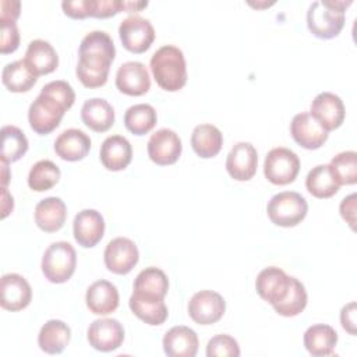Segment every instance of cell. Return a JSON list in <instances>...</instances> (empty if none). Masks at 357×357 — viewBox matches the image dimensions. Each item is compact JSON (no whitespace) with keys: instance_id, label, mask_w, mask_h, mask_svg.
<instances>
[{"instance_id":"1","label":"cell","mask_w":357,"mask_h":357,"mask_svg":"<svg viewBox=\"0 0 357 357\" xmlns=\"http://www.w3.org/2000/svg\"><path fill=\"white\" fill-rule=\"evenodd\" d=\"M77 77L86 88H99L106 84L110 64L114 60L116 49L113 39L105 31L86 33L78 49Z\"/></svg>"},{"instance_id":"2","label":"cell","mask_w":357,"mask_h":357,"mask_svg":"<svg viewBox=\"0 0 357 357\" xmlns=\"http://www.w3.org/2000/svg\"><path fill=\"white\" fill-rule=\"evenodd\" d=\"M149 67L156 84L169 92L181 89L187 82V64L181 49L173 45L159 47L151 57Z\"/></svg>"},{"instance_id":"3","label":"cell","mask_w":357,"mask_h":357,"mask_svg":"<svg viewBox=\"0 0 357 357\" xmlns=\"http://www.w3.org/2000/svg\"><path fill=\"white\" fill-rule=\"evenodd\" d=\"M351 0H319L310 4L307 26L312 35L321 39H332L340 33L344 25V10Z\"/></svg>"},{"instance_id":"4","label":"cell","mask_w":357,"mask_h":357,"mask_svg":"<svg viewBox=\"0 0 357 357\" xmlns=\"http://www.w3.org/2000/svg\"><path fill=\"white\" fill-rule=\"evenodd\" d=\"M77 265V254L74 247L67 241L52 243L42 257V272L52 283L67 282Z\"/></svg>"},{"instance_id":"5","label":"cell","mask_w":357,"mask_h":357,"mask_svg":"<svg viewBox=\"0 0 357 357\" xmlns=\"http://www.w3.org/2000/svg\"><path fill=\"white\" fill-rule=\"evenodd\" d=\"M266 212L271 222L276 226L293 227L305 218L308 204L305 198L296 191H282L269 199Z\"/></svg>"},{"instance_id":"6","label":"cell","mask_w":357,"mask_h":357,"mask_svg":"<svg viewBox=\"0 0 357 357\" xmlns=\"http://www.w3.org/2000/svg\"><path fill=\"white\" fill-rule=\"evenodd\" d=\"M66 112V106L54 98L40 92L28 109V121L36 134L47 135L60 126Z\"/></svg>"},{"instance_id":"7","label":"cell","mask_w":357,"mask_h":357,"mask_svg":"<svg viewBox=\"0 0 357 357\" xmlns=\"http://www.w3.org/2000/svg\"><path fill=\"white\" fill-rule=\"evenodd\" d=\"M300 172L298 156L283 146L271 149L264 160V174L272 184L284 185L293 183Z\"/></svg>"},{"instance_id":"8","label":"cell","mask_w":357,"mask_h":357,"mask_svg":"<svg viewBox=\"0 0 357 357\" xmlns=\"http://www.w3.org/2000/svg\"><path fill=\"white\" fill-rule=\"evenodd\" d=\"M123 46L132 53H144L155 40V29L148 18L132 14L126 17L119 26Z\"/></svg>"},{"instance_id":"9","label":"cell","mask_w":357,"mask_h":357,"mask_svg":"<svg viewBox=\"0 0 357 357\" xmlns=\"http://www.w3.org/2000/svg\"><path fill=\"white\" fill-rule=\"evenodd\" d=\"M226 310L225 298L213 290L197 291L188 301V315L198 325L218 322Z\"/></svg>"},{"instance_id":"10","label":"cell","mask_w":357,"mask_h":357,"mask_svg":"<svg viewBox=\"0 0 357 357\" xmlns=\"http://www.w3.org/2000/svg\"><path fill=\"white\" fill-rule=\"evenodd\" d=\"M291 280L293 276L286 275V272L280 268L268 266L258 273L255 280V289L262 300L268 301L272 307H275L287 296Z\"/></svg>"},{"instance_id":"11","label":"cell","mask_w":357,"mask_h":357,"mask_svg":"<svg viewBox=\"0 0 357 357\" xmlns=\"http://www.w3.org/2000/svg\"><path fill=\"white\" fill-rule=\"evenodd\" d=\"M138 258L139 252L135 243L127 237L110 240L103 252L106 268L117 275L128 273L137 265Z\"/></svg>"},{"instance_id":"12","label":"cell","mask_w":357,"mask_h":357,"mask_svg":"<svg viewBox=\"0 0 357 357\" xmlns=\"http://www.w3.org/2000/svg\"><path fill=\"white\" fill-rule=\"evenodd\" d=\"M89 344L98 351H113L124 340V328L114 318L95 319L86 331Z\"/></svg>"},{"instance_id":"13","label":"cell","mask_w":357,"mask_h":357,"mask_svg":"<svg viewBox=\"0 0 357 357\" xmlns=\"http://www.w3.org/2000/svg\"><path fill=\"white\" fill-rule=\"evenodd\" d=\"M146 149L151 160L156 165H173L181 155V139L176 131L160 128L151 135Z\"/></svg>"},{"instance_id":"14","label":"cell","mask_w":357,"mask_h":357,"mask_svg":"<svg viewBox=\"0 0 357 357\" xmlns=\"http://www.w3.org/2000/svg\"><path fill=\"white\" fill-rule=\"evenodd\" d=\"M310 114L326 130H336L342 126L346 110L340 96L332 92L318 93L310 107Z\"/></svg>"},{"instance_id":"15","label":"cell","mask_w":357,"mask_h":357,"mask_svg":"<svg viewBox=\"0 0 357 357\" xmlns=\"http://www.w3.org/2000/svg\"><path fill=\"white\" fill-rule=\"evenodd\" d=\"M293 139L305 149H318L328 139V131L308 113H297L290 123Z\"/></svg>"},{"instance_id":"16","label":"cell","mask_w":357,"mask_h":357,"mask_svg":"<svg viewBox=\"0 0 357 357\" xmlns=\"http://www.w3.org/2000/svg\"><path fill=\"white\" fill-rule=\"evenodd\" d=\"M0 305L7 311H20L29 305L32 289L26 279L18 273H6L0 280Z\"/></svg>"},{"instance_id":"17","label":"cell","mask_w":357,"mask_h":357,"mask_svg":"<svg viewBox=\"0 0 357 357\" xmlns=\"http://www.w3.org/2000/svg\"><path fill=\"white\" fill-rule=\"evenodd\" d=\"M258 166V153L252 144L237 142L226 158V170L237 181L254 177Z\"/></svg>"},{"instance_id":"18","label":"cell","mask_w":357,"mask_h":357,"mask_svg":"<svg viewBox=\"0 0 357 357\" xmlns=\"http://www.w3.org/2000/svg\"><path fill=\"white\" fill-rule=\"evenodd\" d=\"M73 233L75 241L81 247H95L103 237L105 219L100 212L95 209H82L74 218Z\"/></svg>"},{"instance_id":"19","label":"cell","mask_w":357,"mask_h":357,"mask_svg":"<svg viewBox=\"0 0 357 357\" xmlns=\"http://www.w3.org/2000/svg\"><path fill=\"white\" fill-rule=\"evenodd\" d=\"M116 86L130 96H141L151 88L149 73L141 61H126L116 73Z\"/></svg>"},{"instance_id":"20","label":"cell","mask_w":357,"mask_h":357,"mask_svg":"<svg viewBox=\"0 0 357 357\" xmlns=\"http://www.w3.org/2000/svg\"><path fill=\"white\" fill-rule=\"evenodd\" d=\"M85 301L92 314L107 315L119 307V290L112 282L100 279L86 289Z\"/></svg>"},{"instance_id":"21","label":"cell","mask_w":357,"mask_h":357,"mask_svg":"<svg viewBox=\"0 0 357 357\" xmlns=\"http://www.w3.org/2000/svg\"><path fill=\"white\" fill-rule=\"evenodd\" d=\"M100 162L112 172L126 169L132 158V148L130 141L123 135H110L100 145Z\"/></svg>"},{"instance_id":"22","label":"cell","mask_w":357,"mask_h":357,"mask_svg":"<svg viewBox=\"0 0 357 357\" xmlns=\"http://www.w3.org/2000/svg\"><path fill=\"white\" fill-rule=\"evenodd\" d=\"M91 149V138L82 130H64L54 141V152L63 160L75 162L84 159Z\"/></svg>"},{"instance_id":"23","label":"cell","mask_w":357,"mask_h":357,"mask_svg":"<svg viewBox=\"0 0 357 357\" xmlns=\"http://www.w3.org/2000/svg\"><path fill=\"white\" fill-rule=\"evenodd\" d=\"M167 290L169 280L166 273L156 266H148L137 275L132 294L149 300H163Z\"/></svg>"},{"instance_id":"24","label":"cell","mask_w":357,"mask_h":357,"mask_svg":"<svg viewBox=\"0 0 357 357\" xmlns=\"http://www.w3.org/2000/svg\"><path fill=\"white\" fill-rule=\"evenodd\" d=\"M163 350L170 357H194L198 351V336L188 326H173L163 336Z\"/></svg>"},{"instance_id":"25","label":"cell","mask_w":357,"mask_h":357,"mask_svg":"<svg viewBox=\"0 0 357 357\" xmlns=\"http://www.w3.org/2000/svg\"><path fill=\"white\" fill-rule=\"evenodd\" d=\"M24 60L38 77L53 73L59 66V56L54 47L43 39H33L28 43Z\"/></svg>"},{"instance_id":"26","label":"cell","mask_w":357,"mask_h":357,"mask_svg":"<svg viewBox=\"0 0 357 357\" xmlns=\"http://www.w3.org/2000/svg\"><path fill=\"white\" fill-rule=\"evenodd\" d=\"M67 218V206L59 197H47L35 206V223L46 233L57 231Z\"/></svg>"},{"instance_id":"27","label":"cell","mask_w":357,"mask_h":357,"mask_svg":"<svg viewBox=\"0 0 357 357\" xmlns=\"http://www.w3.org/2000/svg\"><path fill=\"white\" fill-rule=\"evenodd\" d=\"M81 119L91 130L103 132L114 124V109L106 99L91 98L81 107Z\"/></svg>"},{"instance_id":"28","label":"cell","mask_w":357,"mask_h":357,"mask_svg":"<svg viewBox=\"0 0 357 357\" xmlns=\"http://www.w3.org/2000/svg\"><path fill=\"white\" fill-rule=\"evenodd\" d=\"M303 342L307 351L311 356L325 357V356L333 354L337 343V333L331 325L315 324V325H311L304 332Z\"/></svg>"},{"instance_id":"29","label":"cell","mask_w":357,"mask_h":357,"mask_svg":"<svg viewBox=\"0 0 357 357\" xmlns=\"http://www.w3.org/2000/svg\"><path fill=\"white\" fill-rule=\"evenodd\" d=\"M71 339L70 326L60 319L47 321L39 331L38 344L47 354H60Z\"/></svg>"},{"instance_id":"30","label":"cell","mask_w":357,"mask_h":357,"mask_svg":"<svg viewBox=\"0 0 357 357\" xmlns=\"http://www.w3.org/2000/svg\"><path fill=\"white\" fill-rule=\"evenodd\" d=\"M223 144V135L220 130L213 124H198L191 134V146L194 152L204 158L216 156Z\"/></svg>"},{"instance_id":"31","label":"cell","mask_w":357,"mask_h":357,"mask_svg":"<svg viewBox=\"0 0 357 357\" xmlns=\"http://www.w3.org/2000/svg\"><path fill=\"white\" fill-rule=\"evenodd\" d=\"M1 81L11 92H28L36 84L38 75L22 59L4 66L1 71Z\"/></svg>"},{"instance_id":"32","label":"cell","mask_w":357,"mask_h":357,"mask_svg":"<svg viewBox=\"0 0 357 357\" xmlns=\"http://www.w3.org/2000/svg\"><path fill=\"white\" fill-rule=\"evenodd\" d=\"M305 187L315 198H331L339 191L340 184L329 165H318L308 172L305 177Z\"/></svg>"},{"instance_id":"33","label":"cell","mask_w":357,"mask_h":357,"mask_svg":"<svg viewBox=\"0 0 357 357\" xmlns=\"http://www.w3.org/2000/svg\"><path fill=\"white\" fill-rule=\"evenodd\" d=\"M130 310L148 325H162L167 319V307L163 300H149L131 294Z\"/></svg>"},{"instance_id":"34","label":"cell","mask_w":357,"mask_h":357,"mask_svg":"<svg viewBox=\"0 0 357 357\" xmlns=\"http://www.w3.org/2000/svg\"><path fill=\"white\" fill-rule=\"evenodd\" d=\"M156 120V112L148 103L132 105L124 113V126L135 135H144L149 132L155 127Z\"/></svg>"},{"instance_id":"35","label":"cell","mask_w":357,"mask_h":357,"mask_svg":"<svg viewBox=\"0 0 357 357\" xmlns=\"http://www.w3.org/2000/svg\"><path fill=\"white\" fill-rule=\"evenodd\" d=\"M28 151V139L22 130L15 126L1 127V155L0 159L11 163L21 159Z\"/></svg>"},{"instance_id":"36","label":"cell","mask_w":357,"mask_h":357,"mask_svg":"<svg viewBox=\"0 0 357 357\" xmlns=\"http://www.w3.org/2000/svg\"><path fill=\"white\" fill-rule=\"evenodd\" d=\"M60 180V169L52 160L36 162L28 173V185L31 190L42 192L54 187Z\"/></svg>"},{"instance_id":"37","label":"cell","mask_w":357,"mask_h":357,"mask_svg":"<svg viewBox=\"0 0 357 357\" xmlns=\"http://www.w3.org/2000/svg\"><path fill=\"white\" fill-rule=\"evenodd\" d=\"M307 305V291L304 284L293 278L291 286L283 301L273 307V310L282 317H296L304 311Z\"/></svg>"},{"instance_id":"38","label":"cell","mask_w":357,"mask_h":357,"mask_svg":"<svg viewBox=\"0 0 357 357\" xmlns=\"http://www.w3.org/2000/svg\"><path fill=\"white\" fill-rule=\"evenodd\" d=\"M337 183L356 184L357 181V153L354 151H344L332 158L329 163Z\"/></svg>"},{"instance_id":"39","label":"cell","mask_w":357,"mask_h":357,"mask_svg":"<svg viewBox=\"0 0 357 357\" xmlns=\"http://www.w3.org/2000/svg\"><path fill=\"white\" fill-rule=\"evenodd\" d=\"M126 11V0H84L85 17L107 18Z\"/></svg>"},{"instance_id":"40","label":"cell","mask_w":357,"mask_h":357,"mask_svg":"<svg viewBox=\"0 0 357 357\" xmlns=\"http://www.w3.org/2000/svg\"><path fill=\"white\" fill-rule=\"evenodd\" d=\"M206 356L208 357H238L240 346L234 337L230 335H216L209 339L206 344Z\"/></svg>"},{"instance_id":"41","label":"cell","mask_w":357,"mask_h":357,"mask_svg":"<svg viewBox=\"0 0 357 357\" xmlns=\"http://www.w3.org/2000/svg\"><path fill=\"white\" fill-rule=\"evenodd\" d=\"M40 92L54 98L57 102H60L63 106H66V109L68 110L75 100V92L73 89V86L63 79H56V81H50L47 84H45L40 89Z\"/></svg>"},{"instance_id":"42","label":"cell","mask_w":357,"mask_h":357,"mask_svg":"<svg viewBox=\"0 0 357 357\" xmlns=\"http://www.w3.org/2000/svg\"><path fill=\"white\" fill-rule=\"evenodd\" d=\"M0 53L7 54L17 50L20 45V32L15 22H0Z\"/></svg>"},{"instance_id":"43","label":"cell","mask_w":357,"mask_h":357,"mask_svg":"<svg viewBox=\"0 0 357 357\" xmlns=\"http://www.w3.org/2000/svg\"><path fill=\"white\" fill-rule=\"evenodd\" d=\"M21 3L18 0L0 1V22H15L20 15Z\"/></svg>"},{"instance_id":"44","label":"cell","mask_w":357,"mask_h":357,"mask_svg":"<svg viewBox=\"0 0 357 357\" xmlns=\"http://www.w3.org/2000/svg\"><path fill=\"white\" fill-rule=\"evenodd\" d=\"M340 322L346 332L356 335V303L351 301L340 310Z\"/></svg>"},{"instance_id":"45","label":"cell","mask_w":357,"mask_h":357,"mask_svg":"<svg viewBox=\"0 0 357 357\" xmlns=\"http://www.w3.org/2000/svg\"><path fill=\"white\" fill-rule=\"evenodd\" d=\"M340 215L342 218L350 225L351 229H354L356 223V194H350L344 197L340 202Z\"/></svg>"},{"instance_id":"46","label":"cell","mask_w":357,"mask_h":357,"mask_svg":"<svg viewBox=\"0 0 357 357\" xmlns=\"http://www.w3.org/2000/svg\"><path fill=\"white\" fill-rule=\"evenodd\" d=\"M1 197H3V204H1V218L4 219L14 208V201H13V197L8 194L7 188L6 187H1Z\"/></svg>"},{"instance_id":"47","label":"cell","mask_w":357,"mask_h":357,"mask_svg":"<svg viewBox=\"0 0 357 357\" xmlns=\"http://www.w3.org/2000/svg\"><path fill=\"white\" fill-rule=\"evenodd\" d=\"M0 165H1V187H6L11 178L8 172V162L0 159Z\"/></svg>"}]
</instances>
